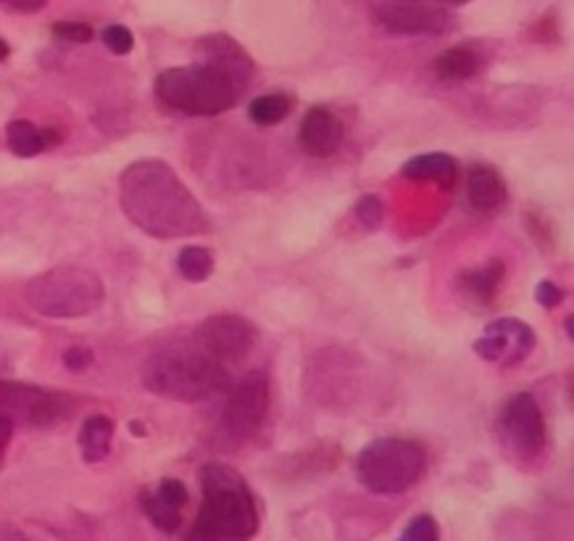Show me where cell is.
I'll use <instances>...</instances> for the list:
<instances>
[{
  "label": "cell",
  "instance_id": "cell-1",
  "mask_svg": "<svg viewBox=\"0 0 574 541\" xmlns=\"http://www.w3.org/2000/svg\"><path fill=\"white\" fill-rule=\"evenodd\" d=\"M119 204L129 223L150 238L175 240L208 230L204 206L161 159H140L119 177Z\"/></svg>",
  "mask_w": 574,
  "mask_h": 541
},
{
  "label": "cell",
  "instance_id": "cell-2",
  "mask_svg": "<svg viewBox=\"0 0 574 541\" xmlns=\"http://www.w3.org/2000/svg\"><path fill=\"white\" fill-rule=\"evenodd\" d=\"M200 510L185 541H250L258 531L256 496L235 468H200Z\"/></svg>",
  "mask_w": 574,
  "mask_h": 541
},
{
  "label": "cell",
  "instance_id": "cell-3",
  "mask_svg": "<svg viewBox=\"0 0 574 541\" xmlns=\"http://www.w3.org/2000/svg\"><path fill=\"white\" fill-rule=\"evenodd\" d=\"M229 367L206 354L196 341H171L156 348L142 367V386L175 402H204L229 388Z\"/></svg>",
  "mask_w": 574,
  "mask_h": 541
},
{
  "label": "cell",
  "instance_id": "cell-4",
  "mask_svg": "<svg viewBox=\"0 0 574 541\" xmlns=\"http://www.w3.org/2000/svg\"><path fill=\"white\" fill-rule=\"evenodd\" d=\"M246 96V88L214 63L171 67L156 77V98L185 117H219Z\"/></svg>",
  "mask_w": 574,
  "mask_h": 541
},
{
  "label": "cell",
  "instance_id": "cell-5",
  "mask_svg": "<svg viewBox=\"0 0 574 541\" xmlns=\"http://www.w3.org/2000/svg\"><path fill=\"white\" fill-rule=\"evenodd\" d=\"M24 298L42 317L77 319L92 315L103 304L106 286L92 269L63 265L27 283Z\"/></svg>",
  "mask_w": 574,
  "mask_h": 541
},
{
  "label": "cell",
  "instance_id": "cell-6",
  "mask_svg": "<svg viewBox=\"0 0 574 541\" xmlns=\"http://www.w3.org/2000/svg\"><path fill=\"white\" fill-rule=\"evenodd\" d=\"M427 452L408 439H375L356 458V479L379 496L404 494L422 481Z\"/></svg>",
  "mask_w": 574,
  "mask_h": 541
},
{
  "label": "cell",
  "instance_id": "cell-7",
  "mask_svg": "<svg viewBox=\"0 0 574 541\" xmlns=\"http://www.w3.org/2000/svg\"><path fill=\"white\" fill-rule=\"evenodd\" d=\"M227 399L221 404L219 433L227 446H243L254 441L267 423L271 391L264 370H254L246 378L225 391Z\"/></svg>",
  "mask_w": 574,
  "mask_h": 541
},
{
  "label": "cell",
  "instance_id": "cell-8",
  "mask_svg": "<svg viewBox=\"0 0 574 541\" xmlns=\"http://www.w3.org/2000/svg\"><path fill=\"white\" fill-rule=\"evenodd\" d=\"M75 412V402L67 394H56L27 383L0 381V415L11 417L13 425L24 423L34 429L61 423Z\"/></svg>",
  "mask_w": 574,
  "mask_h": 541
},
{
  "label": "cell",
  "instance_id": "cell-9",
  "mask_svg": "<svg viewBox=\"0 0 574 541\" xmlns=\"http://www.w3.org/2000/svg\"><path fill=\"white\" fill-rule=\"evenodd\" d=\"M192 341L204 348L206 354H211L214 360H219L221 365H235V362L246 360L254 352L258 333L256 325L250 319L240 315H214L204 319L192 333Z\"/></svg>",
  "mask_w": 574,
  "mask_h": 541
},
{
  "label": "cell",
  "instance_id": "cell-10",
  "mask_svg": "<svg viewBox=\"0 0 574 541\" xmlns=\"http://www.w3.org/2000/svg\"><path fill=\"white\" fill-rule=\"evenodd\" d=\"M501 436L519 460H535L545 446V420L533 394H514L501 412Z\"/></svg>",
  "mask_w": 574,
  "mask_h": 541
},
{
  "label": "cell",
  "instance_id": "cell-11",
  "mask_svg": "<svg viewBox=\"0 0 574 541\" xmlns=\"http://www.w3.org/2000/svg\"><path fill=\"white\" fill-rule=\"evenodd\" d=\"M377 24L393 35H446L454 30V13L427 0H396L375 11Z\"/></svg>",
  "mask_w": 574,
  "mask_h": 541
},
{
  "label": "cell",
  "instance_id": "cell-12",
  "mask_svg": "<svg viewBox=\"0 0 574 541\" xmlns=\"http://www.w3.org/2000/svg\"><path fill=\"white\" fill-rule=\"evenodd\" d=\"M343 122L325 106H314L306 111L298 130V148L311 159H329L340 151Z\"/></svg>",
  "mask_w": 574,
  "mask_h": 541
},
{
  "label": "cell",
  "instance_id": "cell-13",
  "mask_svg": "<svg viewBox=\"0 0 574 541\" xmlns=\"http://www.w3.org/2000/svg\"><path fill=\"white\" fill-rule=\"evenodd\" d=\"M198 56L200 61L214 63V67L225 69L227 75H232L243 88L248 90L250 77H254V59H250L246 48L238 40L229 38V35H206L198 40Z\"/></svg>",
  "mask_w": 574,
  "mask_h": 541
},
{
  "label": "cell",
  "instance_id": "cell-14",
  "mask_svg": "<svg viewBox=\"0 0 574 541\" xmlns=\"http://www.w3.org/2000/svg\"><path fill=\"white\" fill-rule=\"evenodd\" d=\"M466 198L479 215H493L506 201V183L491 164H475L466 175Z\"/></svg>",
  "mask_w": 574,
  "mask_h": 541
},
{
  "label": "cell",
  "instance_id": "cell-15",
  "mask_svg": "<svg viewBox=\"0 0 574 541\" xmlns=\"http://www.w3.org/2000/svg\"><path fill=\"white\" fill-rule=\"evenodd\" d=\"M485 333H493L495 338H501V344H504V362H501V365L506 367L525 362L537 344L533 327L516 317L493 319V323L485 327Z\"/></svg>",
  "mask_w": 574,
  "mask_h": 541
},
{
  "label": "cell",
  "instance_id": "cell-16",
  "mask_svg": "<svg viewBox=\"0 0 574 541\" xmlns=\"http://www.w3.org/2000/svg\"><path fill=\"white\" fill-rule=\"evenodd\" d=\"M400 175L412 183H435L451 190L458 183V161L451 154H422L404 164Z\"/></svg>",
  "mask_w": 574,
  "mask_h": 541
},
{
  "label": "cell",
  "instance_id": "cell-17",
  "mask_svg": "<svg viewBox=\"0 0 574 541\" xmlns=\"http://www.w3.org/2000/svg\"><path fill=\"white\" fill-rule=\"evenodd\" d=\"M6 140H9V148L21 159H32L46 151V148L61 144L59 130H40L38 125H32L30 119H13L6 127Z\"/></svg>",
  "mask_w": 574,
  "mask_h": 541
},
{
  "label": "cell",
  "instance_id": "cell-18",
  "mask_svg": "<svg viewBox=\"0 0 574 541\" xmlns=\"http://www.w3.org/2000/svg\"><path fill=\"white\" fill-rule=\"evenodd\" d=\"M506 277V265L501 259L485 262L483 267L466 269V273L458 275V286L466 296H472L479 304H491L495 296H498L501 283Z\"/></svg>",
  "mask_w": 574,
  "mask_h": 541
},
{
  "label": "cell",
  "instance_id": "cell-19",
  "mask_svg": "<svg viewBox=\"0 0 574 541\" xmlns=\"http://www.w3.org/2000/svg\"><path fill=\"white\" fill-rule=\"evenodd\" d=\"M111 441H113L111 417L90 415L80 429L82 460L90 462V465H96V462H103L111 452Z\"/></svg>",
  "mask_w": 574,
  "mask_h": 541
},
{
  "label": "cell",
  "instance_id": "cell-20",
  "mask_svg": "<svg viewBox=\"0 0 574 541\" xmlns=\"http://www.w3.org/2000/svg\"><path fill=\"white\" fill-rule=\"evenodd\" d=\"M433 69L443 82H464L479 72V56L469 46H454L437 56Z\"/></svg>",
  "mask_w": 574,
  "mask_h": 541
},
{
  "label": "cell",
  "instance_id": "cell-21",
  "mask_svg": "<svg viewBox=\"0 0 574 541\" xmlns=\"http://www.w3.org/2000/svg\"><path fill=\"white\" fill-rule=\"evenodd\" d=\"M293 111V98L287 92H267V96H258L248 106L250 122L258 127H275L287 119V114Z\"/></svg>",
  "mask_w": 574,
  "mask_h": 541
},
{
  "label": "cell",
  "instance_id": "cell-22",
  "mask_svg": "<svg viewBox=\"0 0 574 541\" xmlns=\"http://www.w3.org/2000/svg\"><path fill=\"white\" fill-rule=\"evenodd\" d=\"M140 508L148 515V521L164 533H177L182 529V510L161 500L156 491H142L140 494Z\"/></svg>",
  "mask_w": 574,
  "mask_h": 541
},
{
  "label": "cell",
  "instance_id": "cell-23",
  "mask_svg": "<svg viewBox=\"0 0 574 541\" xmlns=\"http://www.w3.org/2000/svg\"><path fill=\"white\" fill-rule=\"evenodd\" d=\"M177 269L188 283H204L214 275V256L204 246H188L177 254Z\"/></svg>",
  "mask_w": 574,
  "mask_h": 541
},
{
  "label": "cell",
  "instance_id": "cell-24",
  "mask_svg": "<svg viewBox=\"0 0 574 541\" xmlns=\"http://www.w3.org/2000/svg\"><path fill=\"white\" fill-rule=\"evenodd\" d=\"M354 215L362 227H367V230H379V225H383L385 219V206L377 196H364L362 201L356 204Z\"/></svg>",
  "mask_w": 574,
  "mask_h": 541
},
{
  "label": "cell",
  "instance_id": "cell-25",
  "mask_svg": "<svg viewBox=\"0 0 574 541\" xmlns=\"http://www.w3.org/2000/svg\"><path fill=\"white\" fill-rule=\"evenodd\" d=\"M103 42L113 56H127L135 48V35L125 24H111L103 30Z\"/></svg>",
  "mask_w": 574,
  "mask_h": 541
},
{
  "label": "cell",
  "instance_id": "cell-26",
  "mask_svg": "<svg viewBox=\"0 0 574 541\" xmlns=\"http://www.w3.org/2000/svg\"><path fill=\"white\" fill-rule=\"evenodd\" d=\"M437 539H441V531H437L435 518L429 515H416L414 521L406 525L404 537H400V541H437Z\"/></svg>",
  "mask_w": 574,
  "mask_h": 541
},
{
  "label": "cell",
  "instance_id": "cell-27",
  "mask_svg": "<svg viewBox=\"0 0 574 541\" xmlns=\"http://www.w3.org/2000/svg\"><path fill=\"white\" fill-rule=\"evenodd\" d=\"M56 38L67 42H90L92 40V27L82 24V21H56L53 24Z\"/></svg>",
  "mask_w": 574,
  "mask_h": 541
},
{
  "label": "cell",
  "instance_id": "cell-28",
  "mask_svg": "<svg viewBox=\"0 0 574 541\" xmlns=\"http://www.w3.org/2000/svg\"><path fill=\"white\" fill-rule=\"evenodd\" d=\"M156 494H159L161 500H167L169 504H175V508H179V510H185V504L190 502L188 486L177 479H164L159 483V489H156Z\"/></svg>",
  "mask_w": 574,
  "mask_h": 541
},
{
  "label": "cell",
  "instance_id": "cell-29",
  "mask_svg": "<svg viewBox=\"0 0 574 541\" xmlns=\"http://www.w3.org/2000/svg\"><path fill=\"white\" fill-rule=\"evenodd\" d=\"M535 302L541 304L543 309H556L558 304L564 302V291L551 281H541L535 288Z\"/></svg>",
  "mask_w": 574,
  "mask_h": 541
},
{
  "label": "cell",
  "instance_id": "cell-30",
  "mask_svg": "<svg viewBox=\"0 0 574 541\" xmlns=\"http://www.w3.org/2000/svg\"><path fill=\"white\" fill-rule=\"evenodd\" d=\"M63 365H67L71 373H82V370H88L92 365V352L88 346H71L67 348V354H63Z\"/></svg>",
  "mask_w": 574,
  "mask_h": 541
},
{
  "label": "cell",
  "instance_id": "cell-31",
  "mask_svg": "<svg viewBox=\"0 0 574 541\" xmlns=\"http://www.w3.org/2000/svg\"><path fill=\"white\" fill-rule=\"evenodd\" d=\"M13 420L0 415V470H3V462H6V452H9V444H11V436H13Z\"/></svg>",
  "mask_w": 574,
  "mask_h": 541
},
{
  "label": "cell",
  "instance_id": "cell-32",
  "mask_svg": "<svg viewBox=\"0 0 574 541\" xmlns=\"http://www.w3.org/2000/svg\"><path fill=\"white\" fill-rule=\"evenodd\" d=\"M3 6H9L11 11H19V13H34L40 11L42 6L48 3V0H0Z\"/></svg>",
  "mask_w": 574,
  "mask_h": 541
},
{
  "label": "cell",
  "instance_id": "cell-33",
  "mask_svg": "<svg viewBox=\"0 0 574 541\" xmlns=\"http://www.w3.org/2000/svg\"><path fill=\"white\" fill-rule=\"evenodd\" d=\"M0 541H27L24 533L9 523H0Z\"/></svg>",
  "mask_w": 574,
  "mask_h": 541
},
{
  "label": "cell",
  "instance_id": "cell-34",
  "mask_svg": "<svg viewBox=\"0 0 574 541\" xmlns=\"http://www.w3.org/2000/svg\"><path fill=\"white\" fill-rule=\"evenodd\" d=\"M11 56V48H9V42H6L3 38H0V61H6Z\"/></svg>",
  "mask_w": 574,
  "mask_h": 541
},
{
  "label": "cell",
  "instance_id": "cell-35",
  "mask_svg": "<svg viewBox=\"0 0 574 541\" xmlns=\"http://www.w3.org/2000/svg\"><path fill=\"white\" fill-rule=\"evenodd\" d=\"M564 327H566V336H574V333H572V327H574V319H572V315L570 317H566V323H564Z\"/></svg>",
  "mask_w": 574,
  "mask_h": 541
},
{
  "label": "cell",
  "instance_id": "cell-36",
  "mask_svg": "<svg viewBox=\"0 0 574 541\" xmlns=\"http://www.w3.org/2000/svg\"><path fill=\"white\" fill-rule=\"evenodd\" d=\"M132 431H135V433H138V436H142V433H146V429H142V425H140V423H132Z\"/></svg>",
  "mask_w": 574,
  "mask_h": 541
},
{
  "label": "cell",
  "instance_id": "cell-37",
  "mask_svg": "<svg viewBox=\"0 0 574 541\" xmlns=\"http://www.w3.org/2000/svg\"><path fill=\"white\" fill-rule=\"evenodd\" d=\"M443 3H451V6H462V3H469V0H443Z\"/></svg>",
  "mask_w": 574,
  "mask_h": 541
}]
</instances>
